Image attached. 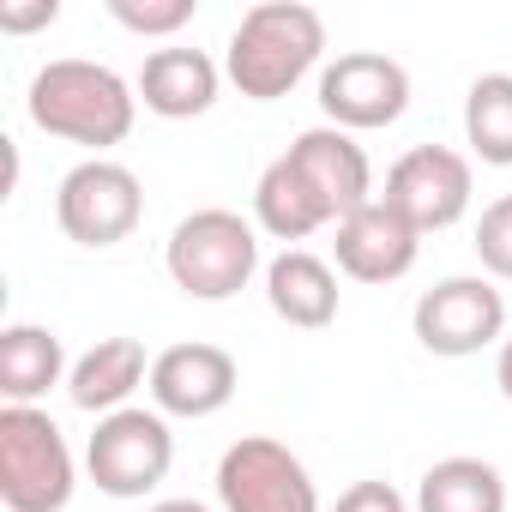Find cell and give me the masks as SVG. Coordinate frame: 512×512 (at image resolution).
<instances>
[{"label":"cell","instance_id":"6","mask_svg":"<svg viewBox=\"0 0 512 512\" xmlns=\"http://www.w3.org/2000/svg\"><path fill=\"white\" fill-rule=\"evenodd\" d=\"M217 506L223 512H320V488L284 440L241 434L217 458Z\"/></svg>","mask_w":512,"mask_h":512},{"label":"cell","instance_id":"3","mask_svg":"<svg viewBox=\"0 0 512 512\" xmlns=\"http://www.w3.org/2000/svg\"><path fill=\"white\" fill-rule=\"evenodd\" d=\"M163 266L175 278L181 296L193 302H229L247 290V278L260 272V235L241 211H223V205H205L193 217L175 223L169 247H163Z\"/></svg>","mask_w":512,"mask_h":512},{"label":"cell","instance_id":"12","mask_svg":"<svg viewBox=\"0 0 512 512\" xmlns=\"http://www.w3.org/2000/svg\"><path fill=\"white\" fill-rule=\"evenodd\" d=\"M332 253H338V272L356 278V284H398V278L416 266L422 235H416L386 199H374V205H362V211H350V217L338 223Z\"/></svg>","mask_w":512,"mask_h":512},{"label":"cell","instance_id":"22","mask_svg":"<svg viewBox=\"0 0 512 512\" xmlns=\"http://www.w3.org/2000/svg\"><path fill=\"white\" fill-rule=\"evenodd\" d=\"M476 260H482V278L512 284V193H500L482 211V223H476Z\"/></svg>","mask_w":512,"mask_h":512},{"label":"cell","instance_id":"9","mask_svg":"<svg viewBox=\"0 0 512 512\" xmlns=\"http://www.w3.org/2000/svg\"><path fill=\"white\" fill-rule=\"evenodd\" d=\"M470 157L464 151H452V145H416V151H404L392 169H386V205L416 229V235H428V229H452L464 211H470Z\"/></svg>","mask_w":512,"mask_h":512},{"label":"cell","instance_id":"11","mask_svg":"<svg viewBox=\"0 0 512 512\" xmlns=\"http://www.w3.org/2000/svg\"><path fill=\"white\" fill-rule=\"evenodd\" d=\"M241 386V368L229 350L217 344H169L163 356H151V404L163 416H217Z\"/></svg>","mask_w":512,"mask_h":512},{"label":"cell","instance_id":"19","mask_svg":"<svg viewBox=\"0 0 512 512\" xmlns=\"http://www.w3.org/2000/svg\"><path fill=\"white\" fill-rule=\"evenodd\" d=\"M416 512H506V476L488 458H440L416 482Z\"/></svg>","mask_w":512,"mask_h":512},{"label":"cell","instance_id":"13","mask_svg":"<svg viewBox=\"0 0 512 512\" xmlns=\"http://www.w3.org/2000/svg\"><path fill=\"white\" fill-rule=\"evenodd\" d=\"M290 157L314 181V193L332 205L338 223L350 211L374 205V169H368V151L356 145V133H344V127H308V133H296Z\"/></svg>","mask_w":512,"mask_h":512},{"label":"cell","instance_id":"23","mask_svg":"<svg viewBox=\"0 0 512 512\" xmlns=\"http://www.w3.org/2000/svg\"><path fill=\"white\" fill-rule=\"evenodd\" d=\"M332 512H410V506H404V494H398L392 482H374V476H368V482H350Z\"/></svg>","mask_w":512,"mask_h":512},{"label":"cell","instance_id":"18","mask_svg":"<svg viewBox=\"0 0 512 512\" xmlns=\"http://www.w3.org/2000/svg\"><path fill=\"white\" fill-rule=\"evenodd\" d=\"M67 350L49 326H7L0 332V398L7 404H37L67 380Z\"/></svg>","mask_w":512,"mask_h":512},{"label":"cell","instance_id":"16","mask_svg":"<svg viewBox=\"0 0 512 512\" xmlns=\"http://www.w3.org/2000/svg\"><path fill=\"white\" fill-rule=\"evenodd\" d=\"M139 386H151V362H145V344L139 338H97L73 362V374H67V398L79 410H91V416L127 410V398Z\"/></svg>","mask_w":512,"mask_h":512},{"label":"cell","instance_id":"5","mask_svg":"<svg viewBox=\"0 0 512 512\" xmlns=\"http://www.w3.org/2000/svg\"><path fill=\"white\" fill-rule=\"evenodd\" d=\"M175 464V434L163 410H115L97 416V434L85 446V470L109 500H145Z\"/></svg>","mask_w":512,"mask_h":512},{"label":"cell","instance_id":"25","mask_svg":"<svg viewBox=\"0 0 512 512\" xmlns=\"http://www.w3.org/2000/svg\"><path fill=\"white\" fill-rule=\"evenodd\" d=\"M494 386L506 392V404H512V338L500 344V356H494Z\"/></svg>","mask_w":512,"mask_h":512},{"label":"cell","instance_id":"20","mask_svg":"<svg viewBox=\"0 0 512 512\" xmlns=\"http://www.w3.org/2000/svg\"><path fill=\"white\" fill-rule=\"evenodd\" d=\"M464 139L482 163L512 169V73H482L464 91Z\"/></svg>","mask_w":512,"mask_h":512},{"label":"cell","instance_id":"4","mask_svg":"<svg viewBox=\"0 0 512 512\" xmlns=\"http://www.w3.org/2000/svg\"><path fill=\"white\" fill-rule=\"evenodd\" d=\"M73 482V452L49 410H0V500H7V512H61L73 500Z\"/></svg>","mask_w":512,"mask_h":512},{"label":"cell","instance_id":"8","mask_svg":"<svg viewBox=\"0 0 512 512\" xmlns=\"http://www.w3.org/2000/svg\"><path fill=\"white\" fill-rule=\"evenodd\" d=\"M320 109H326V127H344V133L392 127L410 109V73L380 49H350L320 73Z\"/></svg>","mask_w":512,"mask_h":512},{"label":"cell","instance_id":"1","mask_svg":"<svg viewBox=\"0 0 512 512\" xmlns=\"http://www.w3.org/2000/svg\"><path fill=\"white\" fill-rule=\"evenodd\" d=\"M320 55H326V19L302 0H266V7H247L241 25L229 31L223 73L241 97L278 103L320 67Z\"/></svg>","mask_w":512,"mask_h":512},{"label":"cell","instance_id":"7","mask_svg":"<svg viewBox=\"0 0 512 512\" xmlns=\"http://www.w3.org/2000/svg\"><path fill=\"white\" fill-rule=\"evenodd\" d=\"M145 217V187L127 163H109V157H85L79 169L61 175V193H55V223L67 229V241L79 247H115L139 229Z\"/></svg>","mask_w":512,"mask_h":512},{"label":"cell","instance_id":"21","mask_svg":"<svg viewBox=\"0 0 512 512\" xmlns=\"http://www.w3.org/2000/svg\"><path fill=\"white\" fill-rule=\"evenodd\" d=\"M109 13L133 37H175L181 25H193L199 0H109Z\"/></svg>","mask_w":512,"mask_h":512},{"label":"cell","instance_id":"26","mask_svg":"<svg viewBox=\"0 0 512 512\" xmlns=\"http://www.w3.org/2000/svg\"><path fill=\"white\" fill-rule=\"evenodd\" d=\"M151 512H211V506L205 500H157Z\"/></svg>","mask_w":512,"mask_h":512},{"label":"cell","instance_id":"2","mask_svg":"<svg viewBox=\"0 0 512 512\" xmlns=\"http://www.w3.org/2000/svg\"><path fill=\"white\" fill-rule=\"evenodd\" d=\"M133 115H139V85H127L115 67L103 61H49L37 79H31V121L49 133V139H67V145H91L97 157L109 145H121L133 133Z\"/></svg>","mask_w":512,"mask_h":512},{"label":"cell","instance_id":"24","mask_svg":"<svg viewBox=\"0 0 512 512\" xmlns=\"http://www.w3.org/2000/svg\"><path fill=\"white\" fill-rule=\"evenodd\" d=\"M55 19H61L55 0H31V7H0V31H13V37L37 31V25H55Z\"/></svg>","mask_w":512,"mask_h":512},{"label":"cell","instance_id":"14","mask_svg":"<svg viewBox=\"0 0 512 512\" xmlns=\"http://www.w3.org/2000/svg\"><path fill=\"white\" fill-rule=\"evenodd\" d=\"M266 302L296 332H326L338 320V272L308 247H284L266 266Z\"/></svg>","mask_w":512,"mask_h":512},{"label":"cell","instance_id":"17","mask_svg":"<svg viewBox=\"0 0 512 512\" xmlns=\"http://www.w3.org/2000/svg\"><path fill=\"white\" fill-rule=\"evenodd\" d=\"M253 217H260V229H266V235H278V241H308L314 229L338 223V217H332V205L314 193V181L296 169V157H290V151L266 163L260 187H253Z\"/></svg>","mask_w":512,"mask_h":512},{"label":"cell","instance_id":"15","mask_svg":"<svg viewBox=\"0 0 512 512\" xmlns=\"http://www.w3.org/2000/svg\"><path fill=\"white\" fill-rule=\"evenodd\" d=\"M217 61L205 49H151L139 67V103L163 121H193L217 103Z\"/></svg>","mask_w":512,"mask_h":512},{"label":"cell","instance_id":"10","mask_svg":"<svg viewBox=\"0 0 512 512\" xmlns=\"http://www.w3.org/2000/svg\"><path fill=\"white\" fill-rule=\"evenodd\" d=\"M410 326L428 356H476L506 332V296L494 290V278H440L434 290H422Z\"/></svg>","mask_w":512,"mask_h":512}]
</instances>
